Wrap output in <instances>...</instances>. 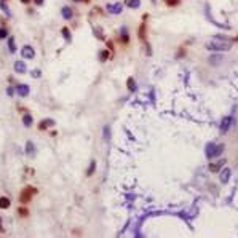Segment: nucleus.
<instances>
[{"instance_id": "obj_1", "label": "nucleus", "mask_w": 238, "mask_h": 238, "mask_svg": "<svg viewBox=\"0 0 238 238\" xmlns=\"http://www.w3.org/2000/svg\"><path fill=\"white\" fill-rule=\"evenodd\" d=\"M205 48L209 51H229L232 48V42L224 40V38H214L211 42H208Z\"/></svg>"}, {"instance_id": "obj_2", "label": "nucleus", "mask_w": 238, "mask_h": 238, "mask_svg": "<svg viewBox=\"0 0 238 238\" xmlns=\"http://www.w3.org/2000/svg\"><path fill=\"white\" fill-rule=\"evenodd\" d=\"M222 152H224V146H221V144L217 146V144H214V142H209V144L206 146V149H205V153H206L208 158L219 157Z\"/></svg>"}, {"instance_id": "obj_3", "label": "nucleus", "mask_w": 238, "mask_h": 238, "mask_svg": "<svg viewBox=\"0 0 238 238\" xmlns=\"http://www.w3.org/2000/svg\"><path fill=\"white\" fill-rule=\"evenodd\" d=\"M35 193H37V190H35L34 187H26V189L21 192V195H19V201H21L22 205L29 203V201H31V198L34 197Z\"/></svg>"}, {"instance_id": "obj_4", "label": "nucleus", "mask_w": 238, "mask_h": 238, "mask_svg": "<svg viewBox=\"0 0 238 238\" xmlns=\"http://www.w3.org/2000/svg\"><path fill=\"white\" fill-rule=\"evenodd\" d=\"M21 56L24 59H34L35 58V50L31 45H24L22 50H21Z\"/></svg>"}, {"instance_id": "obj_5", "label": "nucleus", "mask_w": 238, "mask_h": 238, "mask_svg": "<svg viewBox=\"0 0 238 238\" xmlns=\"http://www.w3.org/2000/svg\"><path fill=\"white\" fill-rule=\"evenodd\" d=\"M205 13H206L208 19L211 21V24H214V26L221 27V29H229V26H226V24H221V22H217V21L213 18V15H211V10H209V5H206V7H205Z\"/></svg>"}, {"instance_id": "obj_6", "label": "nucleus", "mask_w": 238, "mask_h": 238, "mask_svg": "<svg viewBox=\"0 0 238 238\" xmlns=\"http://www.w3.org/2000/svg\"><path fill=\"white\" fill-rule=\"evenodd\" d=\"M106 10L110 13V15H120L121 13V10H123V7H121V3H109L107 7H106Z\"/></svg>"}, {"instance_id": "obj_7", "label": "nucleus", "mask_w": 238, "mask_h": 238, "mask_svg": "<svg viewBox=\"0 0 238 238\" xmlns=\"http://www.w3.org/2000/svg\"><path fill=\"white\" fill-rule=\"evenodd\" d=\"M230 125H232V117H224L222 118V121H221V131L222 133H227L229 130H230Z\"/></svg>"}, {"instance_id": "obj_8", "label": "nucleus", "mask_w": 238, "mask_h": 238, "mask_svg": "<svg viewBox=\"0 0 238 238\" xmlns=\"http://www.w3.org/2000/svg\"><path fill=\"white\" fill-rule=\"evenodd\" d=\"M230 168H224V170L219 173V179H221V182L222 184H227L229 182V179H230Z\"/></svg>"}, {"instance_id": "obj_9", "label": "nucleus", "mask_w": 238, "mask_h": 238, "mask_svg": "<svg viewBox=\"0 0 238 238\" xmlns=\"http://www.w3.org/2000/svg\"><path fill=\"white\" fill-rule=\"evenodd\" d=\"M120 40H121V43H125V45L130 42V32H128V27H126V26H123L121 29H120Z\"/></svg>"}, {"instance_id": "obj_10", "label": "nucleus", "mask_w": 238, "mask_h": 238, "mask_svg": "<svg viewBox=\"0 0 238 238\" xmlns=\"http://www.w3.org/2000/svg\"><path fill=\"white\" fill-rule=\"evenodd\" d=\"M16 91H18V94L21 96V97H26L27 94H29V85H24V83H19V85L16 87Z\"/></svg>"}, {"instance_id": "obj_11", "label": "nucleus", "mask_w": 238, "mask_h": 238, "mask_svg": "<svg viewBox=\"0 0 238 238\" xmlns=\"http://www.w3.org/2000/svg\"><path fill=\"white\" fill-rule=\"evenodd\" d=\"M15 72L16 74H26L27 72V67H26L24 61H16L15 62Z\"/></svg>"}, {"instance_id": "obj_12", "label": "nucleus", "mask_w": 238, "mask_h": 238, "mask_svg": "<svg viewBox=\"0 0 238 238\" xmlns=\"http://www.w3.org/2000/svg\"><path fill=\"white\" fill-rule=\"evenodd\" d=\"M61 15H62L64 19H72V18H74V10H72L71 7H64V8L61 10Z\"/></svg>"}, {"instance_id": "obj_13", "label": "nucleus", "mask_w": 238, "mask_h": 238, "mask_svg": "<svg viewBox=\"0 0 238 238\" xmlns=\"http://www.w3.org/2000/svg\"><path fill=\"white\" fill-rule=\"evenodd\" d=\"M54 125V120H51V118H45V120H42L40 121V125H38V128L40 130H48V128H51Z\"/></svg>"}, {"instance_id": "obj_14", "label": "nucleus", "mask_w": 238, "mask_h": 238, "mask_svg": "<svg viewBox=\"0 0 238 238\" xmlns=\"http://www.w3.org/2000/svg\"><path fill=\"white\" fill-rule=\"evenodd\" d=\"M26 153H27V155H31V157L35 155V146H34V142H31V141L26 142Z\"/></svg>"}, {"instance_id": "obj_15", "label": "nucleus", "mask_w": 238, "mask_h": 238, "mask_svg": "<svg viewBox=\"0 0 238 238\" xmlns=\"http://www.w3.org/2000/svg\"><path fill=\"white\" fill-rule=\"evenodd\" d=\"M224 163H226V160H219L217 163H211V165H209V170H211L213 173H216V171H219L221 168L224 166Z\"/></svg>"}, {"instance_id": "obj_16", "label": "nucleus", "mask_w": 238, "mask_h": 238, "mask_svg": "<svg viewBox=\"0 0 238 238\" xmlns=\"http://www.w3.org/2000/svg\"><path fill=\"white\" fill-rule=\"evenodd\" d=\"M22 123L26 125L27 128H29V126H32V123H34L32 115H31V114H24V117H22Z\"/></svg>"}, {"instance_id": "obj_17", "label": "nucleus", "mask_w": 238, "mask_h": 238, "mask_svg": "<svg viewBox=\"0 0 238 238\" xmlns=\"http://www.w3.org/2000/svg\"><path fill=\"white\" fill-rule=\"evenodd\" d=\"M128 8H139L141 7V0H125Z\"/></svg>"}, {"instance_id": "obj_18", "label": "nucleus", "mask_w": 238, "mask_h": 238, "mask_svg": "<svg viewBox=\"0 0 238 238\" xmlns=\"http://www.w3.org/2000/svg\"><path fill=\"white\" fill-rule=\"evenodd\" d=\"M8 51H10L11 54L16 53V42H15V38H13V37L8 38Z\"/></svg>"}, {"instance_id": "obj_19", "label": "nucleus", "mask_w": 238, "mask_h": 238, "mask_svg": "<svg viewBox=\"0 0 238 238\" xmlns=\"http://www.w3.org/2000/svg\"><path fill=\"white\" fill-rule=\"evenodd\" d=\"M221 61H222V56H221V54H213L211 58H209V64H211V66L221 64Z\"/></svg>"}, {"instance_id": "obj_20", "label": "nucleus", "mask_w": 238, "mask_h": 238, "mask_svg": "<svg viewBox=\"0 0 238 238\" xmlns=\"http://www.w3.org/2000/svg\"><path fill=\"white\" fill-rule=\"evenodd\" d=\"M0 8H2V11L5 13L7 16H11V11H10V8L7 5V0H0Z\"/></svg>"}, {"instance_id": "obj_21", "label": "nucleus", "mask_w": 238, "mask_h": 238, "mask_svg": "<svg viewBox=\"0 0 238 238\" xmlns=\"http://www.w3.org/2000/svg\"><path fill=\"white\" fill-rule=\"evenodd\" d=\"M93 34H94V37H96L97 40H102V38H104V31L101 29V27H94Z\"/></svg>"}, {"instance_id": "obj_22", "label": "nucleus", "mask_w": 238, "mask_h": 238, "mask_svg": "<svg viewBox=\"0 0 238 238\" xmlns=\"http://www.w3.org/2000/svg\"><path fill=\"white\" fill-rule=\"evenodd\" d=\"M10 200L7 198V197H0V208H2V209H8L10 208Z\"/></svg>"}, {"instance_id": "obj_23", "label": "nucleus", "mask_w": 238, "mask_h": 238, "mask_svg": "<svg viewBox=\"0 0 238 238\" xmlns=\"http://www.w3.org/2000/svg\"><path fill=\"white\" fill-rule=\"evenodd\" d=\"M61 34H62V37L66 38V42H71V40H72V37H71V31H69V27H62V29H61Z\"/></svg>"}, {"instance_id": "obj_24", "label": "nucleus", "mask_w": 238, "mask_h": 238, "mask_svg": "<svg viewBox=\"0 0 238 238\" xmlns=\"http://www.w3.org/2000/svg\"><path fill=\"white\" fill-rule=\"evenodd\" d=\"M126 87H128V90L133 93V91H136V82H134V78L133 77H130L128 80H126Z\"/></svg>"}, {"instance_id": "obj_25", "label": "nucleus", "mask_w": 238, "mask_h": 238, "mask_svg": "<svg viewBox=\"0 0 238 238\" xmlns=\"http://www.w3.org/2000/svg\"><path fill=\"white\" fill-rule=\"evenodd\" d=\"M94 170H96V161L93 160V161H91V165H90V168H88V171H87V176H93Z\"/></svg>"}, {"instance_id": "obj_26", "label": "nucleus", "mask_w": 238, "mask_h": 238, "mask_svg": "<svg viewBox=\"0 0 238 238\" xmlns=\"http://www.w3.org/2000/svg\"><path fill=\"white\" fill-rule=\"evenodd\" d=\"M104 139H106V141H109V139H110V126H109V125H106V126H104Z\"/></svg>"}, {"instance_id": "obj_27", "label": "nucleus", "mask_w": 238, "mask_h": 238, "mask_svg": "<svg viewBox=\"0 0 238 238\" xmlns=\"http://www.w3.org/2000/svg\"><path fill=\"white\" fill-rule=\"evenodd\" d=\"M139 38H146V24H142L141 27H139Z\"/></svg>"}, {"instance_id": "obj_28", "label": "nucleus", "mask_w": 238, "mask_h": 238, "mask_svg": "<svg viewBox=\"0 0 238 238\" xmlns=\"http://www.w3.org/2000/svg\"><path fill=\"white\" fill-rule=\"evenodd\" d=\"M8 37V31L5 29V27H0V40H3Z\"/></svg>"}, {"instance_id": "obj_29", "label": "nucleus", "mask_w": 238, "mask_h": 238, "mask_svg": "<svg viewBox=\"0 0 238 238\" xmlns=\"http://www.w3.org/2000/svg\"><path fill=\"white\" fill-rule=\"evenodd\" d=\"M181 0H165V3L166 5H170V7H174V5H179Z\"/></svg>"}, {"instance_id": "obj_30", "label": "nucleus", "mask_w": 238, "mask_h": 238, "mask_svg": "<svg viewBox=\"0 0 238 238\" xmlns=\"http://www.w3.org/2000/svg\"><path fill=\"white\" fill-rule=\"evenodd\" d=\"M107 58H109V53H107V51H106V50H104V51H101V53H99V59H101V61H106V59H107Z\"/></svg>"}, {"instance_id": "obj_31", "label": "nucleus", "mask_w": 238, "mask_h": 238, "mask_svg": "<svg viewBox=\"0 0 238 238\" xmlns=\"http://www.w3.org/2000/svg\"><path fill=\"white\" fill-rule=\"evenodd\" d=\"M18 213H19V216H27V214H29V211H27V208H19L18 209Z\"/></svg>"}, {"instance_id": "obj_32", "label": "nucleus", "mask_w": 238, "mask_h": 238, "mask_svg": "<svg viewBox=\"0 0 238 238\" xmlns=\"http://www.w3.org/2000/svg\"><path fill=\"white\" fill-rule=\"evenodd\" d=\"M31 75H32L34 78H38V77L42 75V72L38 71V69H34V71H32V74H31Z\"/></svg>"}, {"instance_id": "obj_33", "label": "nucleus", "mask_w": 238, "mask_h": 238, "mask_svg": "<svg viewBox=\"0 0 238 238\" xmlns=\"http://www.w3.org/2000/svg\"><path fill=\"white\" fill-rule=\"evenodd\" d=\"M7 94H8V96H13V94H15V90H13V87H8V88H7Z\"/></svg>"}, {"instance_id": "obj_34", "label": "nucleus", "mask_w": 238, "mask_h": 238, "mask_svg": "<svg viewBox=\"0 0 238 238\" xmlns=\"http://www.w3.org/2000/svg\"><path fill=\"white\" fill-rule=\"evenodd\" d=\"M34 2H35V5H43V2H45V0H34Z\"/></svg>"}, {"instance_id": "obj_35", "label": "nucleus", "mask_w": 238, "mask_h": 238, "mask_svg": "<svg viewBox=\"0 0 238 238\" xmlns=\"http://www.w3.org/2000/svg\"><path fill=\"white\" fill-rule=\"evenodd\" d=\"M74 2H88V0H74Z\"/></svg>"}, {"instance_id": "obj_36", "label": "nucleus", "mask_w": 238, "mask_h": 238, "mask_svg": "<svg viewBox=\"0 0 238 238\" xmlns=\"http://www.w3.org/2000/svg\"><path fill=\"white\" fill-rule=\"evenodd\" d=\"M21 2H22V3H27V2H29V0H21Z\"/></svg>"}, {"instance_id": "obj_37", "label": "nucleus", "mask_w": 238, "mask_h": 238, "mask_svg": "<svg viewBox=\"0 0 238 238\" xmlns=\"http://www.w3.org/2000/svg\"><path fill=\"white\" fill-rule=\"evenodd\" d=\"M0 227H2V217H0Z\"/></svg>"}]
</instances>
